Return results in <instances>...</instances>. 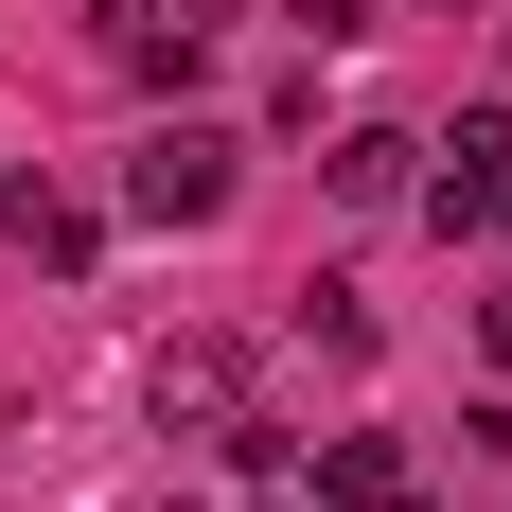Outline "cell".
I'll use <instances>...</instances> for the list:
<instances>
[{"mask_svg": "<svg viewBox=\"0 0 512 512\" xmlns=\"http://www.w3.org/2000/svg\"><path fill=\"white\" fill-rule=\"evenodd\" d=\"M230 177H248V142H230V124H159V142L124 159V212H142V230H212V212H230Z\"/></svg>", "mask_w": 512, "mask_h": 512, "instance_id": "cell-1", "label": "cell"}, {"mask_svg": "<svg viewBox=\"0 0 512 512\" xmlns=\"http://www.w3.org/2000/svg\"><path fill=\"white\" fill-rule=\"evenodd\" d=\"M424 230H495L512 212V106H460V124H442V142H424Z\"/></svg>", "mask_w": 512, "mask_h": 512, "instance_id": "cell-2", "label": "cell"}, {"mask_svg": "<svg viewBox=\"0 0 512 512\" xmlns=\"http://www.w3.org/2000/svg\"><path fill=\"white\" fill-rule=\"evenodd\" d=\"M142 389H159V424H195V442H212V424H248V354H230V336H159Z\"/></svg>", "mask_w": 512, "mask_h": 512, "instance_id": "cell-3", "label": "cell"}, {"mask_svg": "<svg viewBox=\"0 0 512 512\" xmlns=\"http://www.w3.org/2000/svg\"><path fill=\"white\" fill-rule=\"evenodd\" d=\"M318 195H336V212H407L424 195V142H407V124H354V142L318 159Z\"/></svg>", "mask_w": 512, "mask_h": 512, "instance_id": "cell-4", "label": "cell"}, {"mask_svg": "<svg viewBox=\"0 0 512 512\" xmlns=\"http://www.w3.org/2000/svg\"><path fill=\"white\" fill-rule=\"evenodd\" d=\"M0 248H18V265H53V283H71V265L106 248V230H89V195H53V177H18V195H0Z\"/></svg>", "mask_w": 512, "mask_h": 512, "instance_id": "cell-5", "label": "cell"}, {"mask_svg": "<svg viewBox=\"0 0 512 512\" xmlns=\"http://www.w3.org/2000/svg\"><path fill=\"white\" fill-rule=\"evenodd\" d=\"M318 495L336 512H407V442H389V424H336V442H318Z\"/></svg>", "mask_w": 512, "mask_h": 512, "instance_id": "cell-6", "label": "cell"}, {"mask_svg": "<svg viewBox=\"0 0 512 512\" xmlns=\"http://www.w3.org/2000/svg\"><path fill=\"white\" fill-rule=\"evenodd\" d=\"M301 336H318L336 371H354V354H371V301H354V283H301Z\"/></svg>", "mask_w": 512, "mask_h": 512, "instance_id": "cell-7", "label": "cell"}, {"mask_svg": "<svg viewBox=\"0 0 512 512\" xmlns=\"http://www.w3.org/2000/svg\"><path fill=\"white\" fill-rule=\"evenodd\" d=\"M142 18H177V36H212V18H230V0H142Z\"/></svg>", "mask_w": 512, "mask_h": 512, "instance_id": "cell-8", "label": "cell"}, {"mask_svg": "<svg viewBox=\"0 0 512 512\" xmlns=\"http://www.w3.org/2000/svg\"><path fill=\"white\" fill-rule=\"evenodd\" d=\"M477 336H495V371H512V283H495V301H477Z\"/></svg>", "mask_w": 512, "mask_h": 512, "instance_id": "cell-9", "label": "cell"}]
</instances>
